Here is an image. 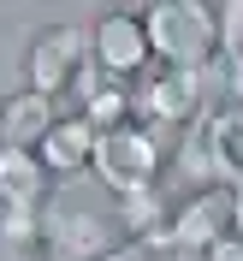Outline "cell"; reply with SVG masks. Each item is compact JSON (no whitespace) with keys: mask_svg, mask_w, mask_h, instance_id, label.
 I'll return each instance as SVG.
<instances>
[{"mask_svg":"<svg viewBox=\"0 0 243 261\" xmlns=\"http://www.w3.org/2000/svg\"><path fill=\"white\" fill-rule=\"evenodd\" d=\"M89 36L77 30V24H53V30H42L30 42V60H24V71H30V89L36 95H60V89H77V77L89 71Z\"/></svg>","mask_w":243,"mask_h":261,"instance_id":"8992f818","label":"cell"},{"mask_svg":"<svg viewBox=\"0 0 243 261\" xmlns=\"http://www.w3.org/2000/svg\"><path fill=\"white\" fill-rule=\"evenodd\" d=\"M220 54H243V0L220 6Z\"/></svg>","mask_w":243,"mask_h":261,"instance_id":"4fadbf2b","label":"cell"},{"mask_svg":"<svg viewBox=\"0 0 243 261\" xmlns=\"http://www.w3.org/2000/svg\"><path fill=\"white\" fill-rule=\"evenodd\" d=\"M95 143H101V130L83 113H71V119H60V125L48 130V143L36 148V154H42V166H48L53 178H71L83 166H95Z\"/></svg>","mask_w":243,"mask_h":261,"instance_id":"30bf717a","label":"cell"},{"mask_svg":"<svg viewBox=\"0 0 243 261\" xmlns=\"http://www.w3.org/2000/svg\"><path fill=\"white\" fill-rule=\"evenodd\" d=\"M148 48L166 71H208L220 60V12L202 0H160L143 12Z\"/></svg>","mask_w":243,"mask_h":261,"instance_id":"6da1fadb","label":"cell"},{"mask_svg":"<svg viewBox=\"0 0 243 261\" xmlns=\"http://www.w3.org/2000/svg\"><path fill=\"white\" fill-rule=\"evenodd\" d=\"M231 238H243V184L231 190Z\"/></svg>","mask_w":243,"mask_h":261,"instance_id":"2e32d148","label":"cell"},{"mask_svg":"<svg viewBox=\"0 0 243 261\" xmlns=\"http://www.w3.org/2000/svg\"><path fill=\"white\" fill-rule=\"evenodd\" d=\"M213 89H220V71H143V83L130 89L137 95V125H190V119H202V107L213 101Z\"/></svg>","mask_w":243,"mask_h":261,"instance_id":"3957f363","label":"cell"},{"mask_svg":"<svg viewBox=\"0 0 243 261\" xmlns=\"http://www.w3.org/2000/svg\"><path fill=\"white\" fill-rule=\"evenodd\" d=\"M148 255H154L148 244H119L113 255H101V261H148Z\"/></svg>","mask_w":243,"mask_h":261,"instance_id":"9a60e30c","label":"cell"},{"mask_svg":"<svg viewBox=\"0 0 243 261\" xmlns=\"http://www.w3.org/2000/svg\"><path fill=\"white\" fill-rule=\"evenodd\" d=\"M166 166V148L148 125H125V130H107L95 143V178L107 184L113 196H130V190H154Z\"/></svg>","mask_w":243,"mask_h":261,"instance_id":"277c9868","label":"cell"},{"mask_svg":"<svg viewBox=\"0 0 243 261\" xmlns=\"http://www.w3.org/2000/svg\"><path fill=\"white\" fill-rule=\"evenodd\" d=\"M148 261H184V255H160V249H154V255H148Z\"/></svg>","mask_w":243,"mask_h":261,"instance_id":"e0dca14e","label":"cell"},{"mask_svg":"<svg viewBox=\"0 0 243 261\" xmlns=\"http://www.w3.org/2000/svg\"><path fill=\"white\" fill-rule=\"evenodd\" d=\"M48 166L36 148H0V208H48L53 190H48Z\"/></svg>","mask_w":243,"mask_h":261,"instance_id":"9c48e42d","label":"cell"},{"mask_svg":"<svg viewBox=\"0 0 243 261\" xmlns=\"http://www.w3.org/2000/svg\"><path fill=\"white\" fill-rule=\"evenodd\" d=\"M89 54H95V65L107 71V77H143L148 60H154V48H148V24L137 12H101L95 30H89Z\"/></svg>","mask_w":243,"mask_h":261,"instance_id":"52a82bcc","label":"cell"},{"mask_svg":"<svg viewBox=\"0 0 243 261\" xmlns=\"http://www.w3.org/2000/svg\"><path fill=\"white\" fill-rule=\"evenodd\" d=\"M42 244H48L53 261H101L130 238L119 226V214H101L89 202H77V196H53L42 208Z\"/></svg>","mask_w":243,"mask_h":261,"instance_id":"7a4b0ae2","label":"cell"},{"mask_svg":"<svg viewBox=\"0 0 243 261\" xmlns=\"http://www.w3.org/2000/svg\"><path fill=\"white\" fill-rule=\"evenodd\" d=\"M53 125H60V113L36 89H18V95L0 101V148H42Z\"/></svg>","mask_w":243,"mask_h":261,"instance_id":"ba28073f","label":"cell"},{"mask_svg":"<svg viewBox=\"0 0 243 261\" xmlns=\"http://www.w3.org/2000/svg\"><path fill=\"white\" fill-rule=\"evenodd\" d=\"M42 244V208H0V255L12 261L18 249Z\"/></svg>","mask_w":243,"mask_h":261,"instance_id":"7c38bea8","label":"cell"},{"mask_svg":"<svg viewBox=\"0 0 243 261\" xmlns=\"http://www.w3.org/2000/svg\"><path fill=\"white\" fill-rule=\"evenodd\" d=\"M208 148H213V166H220V184L237 190L243 184V107H213L208 113Z\"/></svg>","mask_w":243,"mask_h":261,"instance_id":"8fae6325","label":"cell"},{"mask_svg":"<svg viewBox=\"0 0 243 261\" xmlns=\"http://www.w3.org/2000/svg\"><path fill=\"white\" fill-rule=\"evenodd\" d=\"M0 261H6V255H0Z\"/></svg>","mask_w":243,"mask_h":261,"instance_id":"ac0fdd59","label":"cell"},{"mask_svg":"<svg viewBox=\"0 0 243 261\" xmlns=\"http://www.w3.org/2000/svg\"><path fill=\"white\" fill-rule=\"evenodd\" d=\"M208 261H243V238H220L208 249Z\"/></svg>","mask_w":243,"mask_h":261,"instance_id":"5bb4252c","label":"cell"},{"mask_svg":"<svg viewBox=\"0 0 243 261\" xmlns=\"http://www.w3.org/2000/svg\"><path fill=\"white\" fill-rule=\"evenodd\" d=\"M220 238H231V190H202V196H184L172 208V226L148 249H160V255H208Z\"/></svg>","mask_w":243,"mask_h":261,"instance_id":"5b68a950","label":"cell"}]
</instances>
